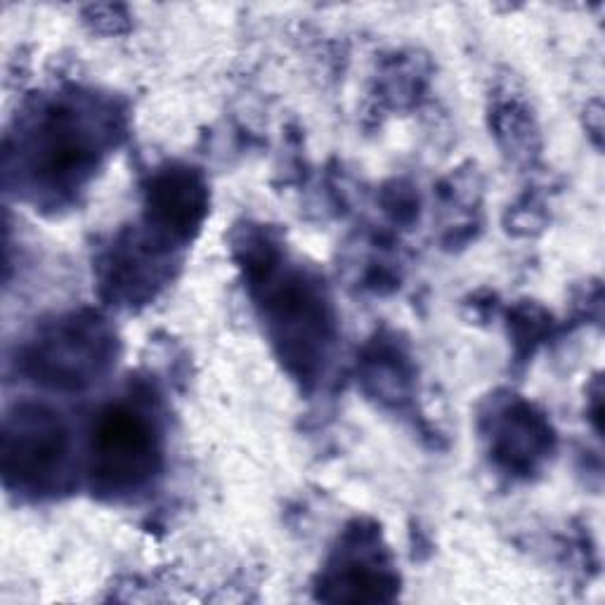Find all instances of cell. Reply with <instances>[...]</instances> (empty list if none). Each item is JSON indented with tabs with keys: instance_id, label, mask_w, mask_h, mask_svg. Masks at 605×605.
Listing matches in <instances>:
<instances>
[{
	"instance_id": "obj_1",
	"label": "cell",
	"mask_w": 605,
	"mask_h": 605,
	"mask_svg": "<svg viewBox=\"0 0 605 605\" xmlns=\"http://www.w3.org/2000/svg\"><path fill=\"white\" fill-rule=\"evenodd\" d=\"M157 455L154 436L147 422L128 410L112 412L104 418L98 440V473L110 488H135L152 471V459Z\"/></svg>"
},
{
	"instance_id": "obj_2",
	"label": "cell",
	"mask_w": 605,
	"mask_h": 605,
	"mask_svg": "<svg viewBox=\"0 0 605 605\" xmlns=\"http://www.w3.org/2000/svg\"><path fill=\"white\" fill-rule=\"evenodd\" d=\"M161 204L164 206H170V201H161ZM197 204V199L194 197H188V199H182V201H178V206H194ZM184 209H173V215H176V221H180V213H182ZM184 213H188L190 215V211H184Z\"/></svg>"
}]
</instances>
